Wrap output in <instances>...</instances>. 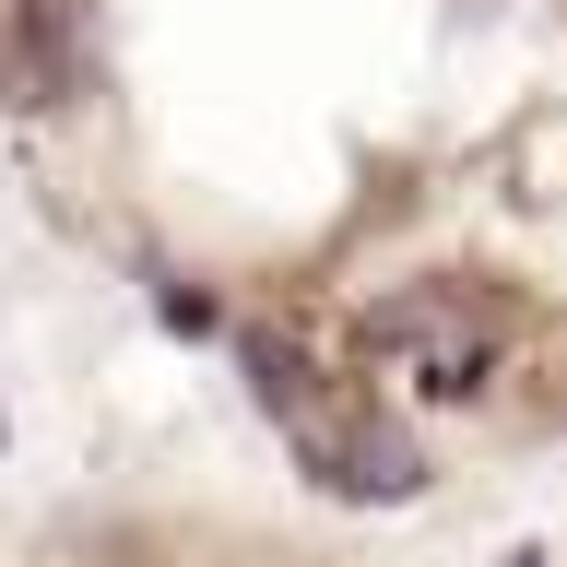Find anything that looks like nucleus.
<instances>
[{
	"label": "nucleus",
	"mask_w": 567,
	"mask_h": 567,
	"mask_svg": "<svg viewBox=\"0 0 567 567\" xmlns=\"http://www.w3.org/2000/svg\"><path fill=\"white\" fill-rule=\"evenodd\" d=\"M0 166L331 520L567 461V0H0Z\"/></svg>",
	"instance_id": "nucleus-1"
},
{
	"label": "nucleus",
	"mask_w": 567,
	"mask_h": 567,
	"mask_svg": "<svg viewBox=\"0 0 567 567\" xmlns=\"http://www.w3.org/2000/svg\"><path fill=\"white\" fill-rule=\"evenodd\" d=\"M0 567H379L331 508L237 485H95L0 544Z\"/></svg>",
	"instance_id": "nucleus-2"
}]
</instances>
